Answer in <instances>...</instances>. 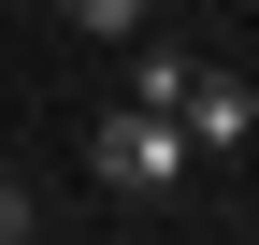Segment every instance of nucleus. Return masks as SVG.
I'll use <instances>...</instances> for the list:
<instances>
[{"mask_svg":"<svg viewBox=\"0 0 259 245\" xmlns=\"http://www.w3.org/2000/svg\"><path fill=\"white\" fill-rule=\"evenodd\" d=\"M87 173H101L115 202H173L187 173H202V144H187V101H115L101 130H87Z\"/></svg>","mask_w":259,"mask_h":245,"instance_id":"1","label":"nucleus"},{"mask_svg":"<svg viewBox=\"0 0 259 245\" xmlns=\"http://www.w3.org/2000/svg\"><path fill=\"white\" fill-rule=\"evenodd\" d=\"M187 144H202V159H245V144H259V87L202 58V72H187Z\"/></svg>","mask_w":259,"mask_h":245,"instance_id":"2","label":"nucleus"},{"mask_svg":"<svg viewBox=\"0 0 259 245\" xmlns=\"http://www.w3.org/2000/svg\"><path fill=\"white\" fill-rule=\"evenodd\" d=\"M144 15H158V0H58V29H72V44H115V58L144 44Z\"/></svg>","mask_w":259,"mask_h":245,"instance_id":"3","label":"nucleus"},{"mask_svg":"<svg viewBox=\"0 0 259 245\" xmlns=\"http://www.w3.org/2000/svg\"><path fill=\"white\" fill-rule=\"evenodd\" d=\"M187 72H202V58H173V44H130V87H115V101H187Z\"/></svg>","mask_w":259,"mask_h":245,"instance_id":"4","label":"nucleus"},{"mask_svg":"<svg viewBox=\"0 0 259 245\" xmlns=\"http://www.w3.org/2000/svg\"><path fill=\"white\" fill-rule=\"evenodd\" d=\"M44 231V202H29V173H0V245H29Z\"/></svg>","mask_w":259,"mask_h":245,"instance_id":"5","label":"nucleus"}]
</instances>
